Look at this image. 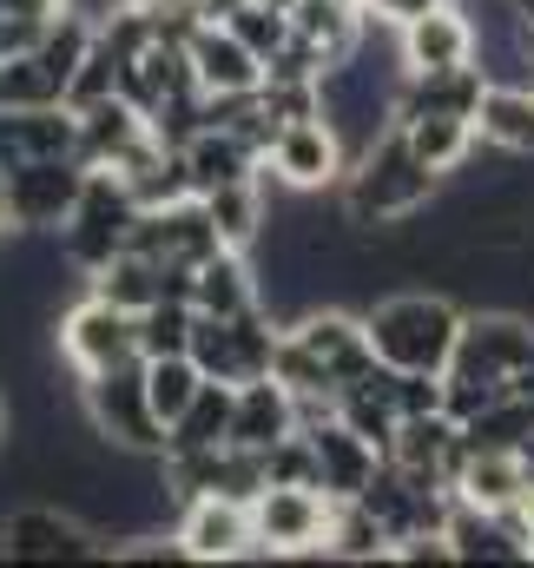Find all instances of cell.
Wrapping results in <instances>:
<instances>
[{"label": "cell", "mask_w": 534, "mask_h": 568, "mask_svg": "<svg viewBox=\"0 0 534 568\" xmlns=\"http://www.w3.org/2000/svg\"><path fill=\"white\" fill-rule=\"evenodd\" d=\"M73 0H0V53H20L33 47Z\"/></svg>", "instance_id": "836d02e7"}, {"label": "cell", "mask_w": 534, "mask_h": 568, "mask_svg": "<svg viewBox=\"0 0 534 568\" xmlns=\"http://www.w3.org/2000/svg\"><path fill=\"white\" fill-rule=\"evenodd\" d=\"M363 331H370L377 364L442 377L455 357V337H462V304L442 291H390V297L363 304Z\"/></svg>", "instance_id": "3957f363"}, {"label": "cell", "mask_w": 534, "mask_h": 568, "mask_svg": "<svg viewBox=\"0 0 534 568\" xmlns=\"http://www.w3.org/2000/svg\"><path fill=\"white\" fill-rule=\"evenodd\" d=\"M324 556H337V562H397V542H390V529L377 523V509L357 496V503H337V509H330V542H324Z\"/></svg>", "instance_id": "f1b7e54d"}, {"label": "cell", "mask_w": 534, "mask_h": 568, "mask_svg": "<svg viewBox=\"0 0 534 568\" xmlns=\"http://www.w3.org/2000/svg\"><path fill=\"white\" fill-rule=\"evenodd\" d=\"M192 297H158L152 311H138V357H172V351H192Z\"/></svg>", "instance_id": "1f68e13d"}, {"label": "cell", "mask_w": 534, "mask_h": 568, "mask_svg": "<svg viewBox=\"0 0 534 568\" xmlns=\"http://www.w3.org/2000/svg\"><path fill=\"white\" fill-rule=\"evenodd\" d=\"M7 424H13V417H7V404H0V449H7Z\"/></svg>", "instance_id": "ab89813d"}, {"label": "cell", "mask_w": 534, "mask_h": 568, "mask_svg": "<svg viewBox=\"0 0 534 568\" xmlns=\"http://www.w3.org/2000/svg\"><path fill=\"white\" fill-rule=\"evenodd\" d=\"M86 159L80 152H53V159H27V165H13L0 185H7V219H13V232H27V239H60V225L73 219V205H80V192H86Z\"/></svg>", "instance_id": "8992f818"}, {"label": "cell", "mask_w": 534, "mask_h": 568, "mask_svg": "<svg viewBox=\"0 0 534 568\" xmlns=\"http://www.w3.org/2000/svg\"><path fill=\"white\" fill-rule=\"evenodd\" d=\"M343 172H350V152H343L337 126H330L324 113H317V120L277 126V140L265 145V185H284V192H297V199L337 192Z\"/></svg>", "instance_id": "30bf717a"}, {"label": "cell", "mask_w": 534, "mask_h": 568, "mask_svg": "<svg viewBox=\"0 0 534 568\" xmlns=\"http://www.w3.org/2000/svg\"><path fill=\"white\" fill-rule=\"evenodd\" d=\"M429 7H442V0H370L363 13H370V20H390V27H402V20H415V13H429Z\"/></svg>", "instance_id": "d590c367"}, {"label": "cell", "mask_w": 534, "mask_h": 568, "mask_svg": "<svg viewBox=\"0 0 534 568\" xmlns=\"http://www.w3.org/2000/svg\"><path fill=\"white\" fill-rule=\"evenodd\" d=\"M120 80H126V60H120V53L93 33V47H86L80 73H73V87H66V106H73V113H86V106L113 100V93H120Z\"/></svg>", "instance_id": "d6a6232c"}, {"label": "cell", "mask_w": 534, "mask_h": 568, "mask_svg": "<svg viewBox=\"0 0 534 568\" xmlns=\"http://www.w3.org/2000/svg\"><path fill=\"white\" fill-rule=\"evenodd\" d=\"M178 152H185L192 192H218V185H232V179H258V172H265V152L245 140L238 126H198Z\"/></svg>", "instance_id": "ffe728a7"}, {"label": "cell", "mask_w": 534, "mask_h": 568, "mask_svg": "<svg viewBox=\"0 0 534 568\" xmlns=\"http://www.w3.org/2000/svg\"><path fill=\"white\" fill-rule=\"evenodd\" d=\"M290 33L310 40V47L337 67V60L363 40V7H357V0H297V7H290Z\"/></svg>", "instance_id": "4316f807"}, {"label": "cell", "mask_w": 534, "mask_h": 568, "mask_svg": "<svg viewBox=\"0 0 534 568\" xmlns=\"http://www.w3.org/2000/svg\"><path fill=\"white\" fill-rule=\"evenodd\" d=\"M20 106H66V80L40 60V47L0 53V113H20Z\"/></svg>", "instance_id": "f546056e"}, {"label": "cell", "mask_w": 534, "mask_h": 568, "mask_svg": "<svg viewBox=\"0 0 534 568\" xmlns=\"http://www.w3.org/2000/svg\"><path fill=\"white\" fill-rule=\"evenodd\" d=\"M133 245H138V252H152V258H165V265H185V272H192V265H205L225 239H218V225H212L205 199L192 192V199H172V205L138 212Z\"/></svg>", "instance_id": "4fadbf2b"}, {"label": "cell", "mask_w": 534, "mask_h": 568, "mask_svg": "<svg viewBox=\"0 0 534 568\" xmlns=\"http://www.w3.org/2000/svg\"><path fill=\"white\" fill-rule=\"evenodd\" d=\"M515 456H522V469H528V489H534V429L515 443Z\"/></svg>", "instance_id": "8d00e7d4"}, {"label": "cell", "mask_w": 534, "mask_h": 568, "mask_svg": "<svg viewBox=\"0 0 534 568\" xmlns=\"http://www.w3.org/2000/svg\"><path fill=\"white\" fill-rule=\"evenodd\" d=\"M225 27H232V33H238V40H245L258 60H270V53L290 40V13H284V7H265V0H245V7H238Z\"/></svg>", "instance_id": "e575fe53"}, {"label": "cell", "mask_w": 534, "mask_h": 568, "mask_svg": "<svg viewBox=\"0 0 534 568\" xmlns=\"http://www.w3.org/2000/svg\"><path fill=\"white\" fill-rule=\"evenodd\" d=\"M290 429H304L297 417V390L284 384V377H245L238 384V404H232V443L238 449H270L277 436H290Z\"/></svg>", "instance_id": "ac0fdd59"}, {"label": "cell", "mask_w": 534, "mask_h": 568, "mask_svg": "<svg viewBox=\"0 0 534 568\" xmlns=\"http://www.w3.org/2000/svg\"><path fill=\"white\" fill-rule=\"evenodd\" d=\"M397 53H402V73H449V67H469L475 60V27L455 0L415 13L397 27Z\"/></svg>", "instance_id": "2e32d148"}, {"label": "cell", "mask_w": 534, "mask_h": 568, "mask_svg": "<svg viewBox=\"0 0 534 568\" xmlns=\"http://www.w3.org/2000/svg\"><path fill=\"white\" fill-rule=\"evenodd\" d=\"M515 390H528V397H534V357H528V371H522V384H515Z\"/></svg>", "instance_id": "74e56055"}, {"label": "cell", "mask_w": 534, "mask_h": 568, "mask_svg": "<svg viewBox=\"0 0 534 568\" xmlns=\"http://www.w3.org/2000/svg\"><path fill=\"white\" fill-rule=\"evenodd\" d=\"M449 489H455L462 503H475V509H515V503L528 496V469H522L515 449H482V443H469Z\"/></svg>", "instance_id": "7402d4cb"}, {"label": "cell", "mask_w": 534, "mask_h": 568, "mask_svg": "<svg viewBox=\"0 0 534 568\" xmlns=\"http://www.w3.org/2000/svg\"><path fill=\"white\" fill-rule=\"evenodd\" d=\"M172 529H178L192 562H245V556H258V523H251V503H238V496H192Z\"/></svg>", "instance_id": "7c38bea8"}, {"label": "cell", "mask_w": 534, "mask_h": 568, "mask_svg": "<svg viewBox=\"0 0 534 568\" xmlns=\"http://www.w3.org/2000/svg\"><path fill=\"white\" fill-rule=\"evenodd\" d=\"M185 53H192V80H198V93L205 100H225V93H258L265 87V60L225 27V20H198L192 27V40H185Z\"/></svg>", "instance_id": "9a60e30c"}, {"label": "cell", "mask_w": 534, "mask_h": 568, "mask_svg": "<svg viewBox=\"0 0 534 568\" xmlns=\"http://www.w3.org/2000/svg\"><path fill=\"white\" fill-rule=\"evenodd\" d=\"M198 199H205V212H212V225H218V239H225L232 252H251V245L265 239V225H270L265 172H258V179H232V185L198 192Z\"/></svg>", "instance_id": "cb8c5ba5"}, {"label": "cell", "mask_w": 534, "mask_h": 568, "mask_svg": "<svg viewBox=\"0 0 534 568\" xmlns=\"http://www.w3.org/2000/svg\"><path fill=\"white\" fill-rule=\"evenodd\" d=\"M145 364V397H152V410H158V424L172 429L185 417V404L205 390V371L192 364V351H172V357H138Z\"/></svg>", "instance_id": "4dcf8cb0"}, {"label": "cell", "mask_w": 534, "mask_h": 568, "mask_svg": "<svg viewBox=\"0 0 534 568\" xmlns=\"http://www.w3.org/2000/svg\"><path fill=\"white\" fill-rule=\"evenodd\" d=\"M251 304H265L251 252L218 245L205 265H192V311H205V317H238V311H251Z\"/></svg>", "instance_id": "44dd1931"}, {"label": "cell", "mask_w": 534, "mask_h": 568, "mask_svg": "<svg viewBox=\"0 0 534 568\" xmlns=\"http://www.w3.org/2000/svg\"><path fill=\"white\" fill-rule=\"evenodd\" d=\"M409 145H415V159L429 165V172H462L469 165V152H475V120H462V113H415V120H397Z\"/></svg>", "instance_id": "484cf974"}, {"label": "cell", "mask_w": 534, "mask_h": 568, "mask_svg": "<svg viewBox=\"0 0 534 568\" xmlns=\"http://www.w3.org/2000/svg\"><path fill=\"white\" fill-rule=\"evenodd\" d=\"M53 344H60V357L73 364V377L120 371V364H133V357H138V311H120L113 297L86 291L80 304H66V311H60Z\"/></svg>", "instance_id": "52a82bcc"}, {"label": "cell", "mask_w": 534, "mask_h": 568, "mask_svg": "<svg viewBox=\"0 0 534 568\" xmlns=\"http://www.w3.org/2000/svg\"><path fill=\"white\" fill-rule=\"evenodd\" d=\"M80 417L93 424L100 449H133V456H165V424L145 397V364H120L100 377H80Z\"/></svg>", "instance_id": "277c9868"}, {"label": "cell", "mask_w": 534, "mask_h": 568, "mask_svg": "<svg viewBox=\"0 0 534 568\" xmlns=\"http://www.w3.org/2000/svg\"><path fill=\"white\" fill-rule=\"evenodd\" d=\"M370 371H377V351L357 304H310L297 324H284L270 357V377H284L297 397H330V404Z\"/></svg>", "instance_id": "6da1fadb"}, {"label": "cell", "mask_w": 534, "mask_h": 568, "mask_svg": "<svg viewBox=\"0 0 534 568\" xmlns=\"http://www.w3.org/2000/svg\"><path fill=\"white\" fill-rule=\"evenodd\" d=\"M133 225H138V199L126 192V179L93 165V172H86V192H80V205H73V219L60 225V252H66V265L86 278V272H100L113 252L133 245Z\"/></svg>", "instance_id": "5b68a950"}, {"label": "cell", "mask_w": 534, "mask_h": 568, "mask_svg": "<svg viewBox=\"0 0 534 568\" xmlns=\"http://www.w3.org/2000/svg\"><path fill=\"white\" fill-rule=\"evenodd\" d=\"M304 429H310V449H317V489H324L330 503H357V496L377 483L383 449H377L370 436H357L337 410L317 417V424H304Z\"/></svg>", "instance_id": "5bb4252c"}, {"label": "cell", "mask_w": 534, "mask_h": 568, "mask_svg": "<svg viewBox=\"0 0 534 568\" xmlns=\"http://www.w3.org/2000/svg\"><path fill=\"white\" fill-rule=\"evenodd\" d=\"M449 542H455V562H528V542L495 509H475L462 496L449 509Z\"/></svg>", "instance_id": "d4e9b609"}, {"label": "cell", "mask_w": 534, "mask_h": 568, "mask_svg": "<svg viewBox=\"0 0 534 568\" xmlns=\"http://www.w3.org/2000/svg\"><path fill=\"white\" fill-rule=\"evenodd\" d=\"M277 337H284V324L270 317L265 304H251L238 317H205L198 311V324H192V364L205 377H218V384H245V377H265L270 371Z\"/></svg>", "instance_id": "ba28073f"}, {"label": "cell", "mask_w": 534, "mask_h": 568, "mask_svg": "<svg viewBox=\"0 0 534 568\" xmlns=\"http://www.w3.org/2000/svg\"><path fill=\"white\" fill-rule=\"evenodd\" d=\"M145 140H152V120L138 113L126 93H113V100H100V106L80 113V159L100 165V172H113V165Z\"/></svg>", "instance_id": "603a6c76"}, {"label": "cell", "mask_w": 534, "mask_h": 568, "mask_svg": "<svg viewBox=\"0 0 534 568\" xmlns=\"http://www.w3.org/2000/svg\"><path fill=\"white\" fill-rule=\"evenodd\" d=\"M7 225H13V219H7V185H0V239H7Z\"/></svg>", "instance_id": "f35d334b"}, {"label": "cell", "mask_w": 534, "mask_h": 568, "mask_svg": "<svg viewBox=\"0 0 534 568\" xmlns=\"http://www.w3.org/2000/svg\"><path fill=\"white\" fill-rule=\"evenodd\" d=\"M435 192H442V172H429L422 159H415V145L402 126H390L383 140L370 145L363 159H350V172H343V185H337V199H343V225L350 232H397V225H415L429 205H435Z\"/></svg>", "instance_id": "7a4b0ae2"}, {"label": "cell", "mask_w": 534, "mask_h": 568, "mask_svg": "<svg viewBox=\"0 0 534 568\" xmlns=\"http://www.w3.org/2000/svg\"><path fill=\"white\" fill-rule=\"evenodd\" d=\"M0 556L7 562H80V556H106V536L66 503H20L0 516Z\"/></svg>", "instance_id": "9c48e42d"}, {"label": "cell", "mask_w": 534, "mask_h": 568, "mask_svg": "<svg viewBox=\"0 0 534 568\" xmlns=\"http://www.w3.org/2000/svg\"><path fill=\"white\" fill-rule=\"evenodd\" d=\"M475 140L502 159H534V87L528 80H489L475 106Z\"/></svg>", "instance_id": "d6986e66"}, {"label": "cell", "mask_w": 534, "mask_h": 568, "mask_svg": "<svg viewBox=\"0 0 534 568\" xmlns=\"http://www.w3.org/2000/svg\"><path fill=\"white\" fill-rule=\"evenodd\" d=\"M265 7H284V13H290V7H297V0H265Z\"/></svg>", "instance_id": "60d3db41"}, {"label": "cell", "mask_w": 534, "mask_h": 568, "mask_svg": "<svg viewBox=\"0 0 534 568\" xmlns=\"http://www.w3.org/2000/svg\"><path fill=\"white\" fill-rule=\"evenodd\" d=\"M330 496L317 483H265L251 503L258 523V556H324L330 542Z\"/></svg>", "instance_id": "8fae6325"}, {"label": "cell", "mask_w": 534, "mask_h": 568, "mask_svg": "<svg viewBox=\"0 0 534 568\" xmlns=\"http://www.w3.org/2000/svg\"><path fill=\"white\" fill-rule=\"evenodd\" d=\"M53 152H80V113L73 106H20L0 113V179L27 159H53Z\"/></svg>", "instance_id": "e0dca14e"}, {"label": "cell", "mask_w": 534, "mask_h": 568, "mask_svg": "<svg viewBox=\"0 0 534 568\" xmlns=\"http://www.w3.org/2000/svg\"><path fill=\"white\" fill-rule=\"evenodd\" d=\"M232 404H238V384L205 377V390L185 404V417L165 429V449H225L232 443Z\"/></svg>", "instance_id": "83f0119b"}]
</instances>
